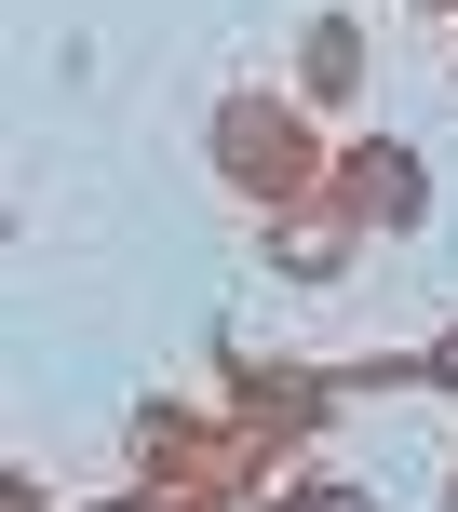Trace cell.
I'll return each instance as SVG.
<instances>
[{
	"mask_svg": "<svg viewBox=\"0 0 458 512\" xmlns=\"http://www.w3.org/2000/svg\"><path fill=\"white\" fill-rule=\"evenodd\" d=\"M297 512H364V499H337V486H324V499H297Z\"/></svg>",
	"mask_w": 458,
	"mask_h": 512,
	"instance_id": "obj_1",
	"label": "cell"
}]
</instances>
